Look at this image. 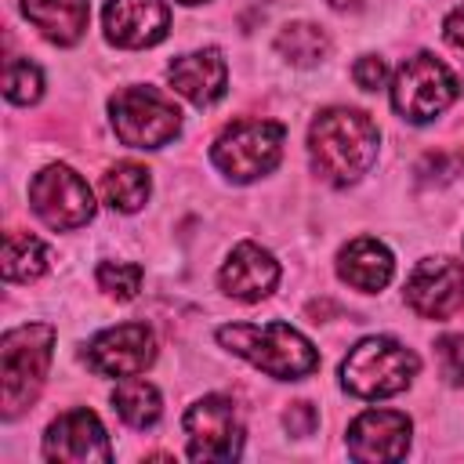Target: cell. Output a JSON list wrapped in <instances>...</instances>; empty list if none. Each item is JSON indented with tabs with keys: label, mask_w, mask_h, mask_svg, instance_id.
<instances>
[{
	"label": "cell",
	"mask_w": 464,
	"mask_h": 464,
	"mask_svg": "<svg viewBox=\"0 0 464 464\" xmlns=\"http://www.w3.org/2000/svg\"><path fill=\"white\" fill-rule=\"evenodd\" d=\"M377 127L359 109H323L308 127V160L326 185H355L377 160Z\"/></svg>",
	"instance_id": "cell-1"
},
{
	"label": "cell",
	"mask_w": 464,
	"mask_h": 464,
	"mask_svg": "<svg viewBox=\"0 0 464 464\" xmlns=\"http://www.w3.org/2000/svg\"><path fill=\"white\" fill-rule=\"evenodd\" d=\"M51 348H54V330L47 323H29V326L4 334L0 341V413L4 420L22 417L36 402L47 381Z\"/></svg>",
	"instance_id": "cell-2"
},
{
	"label": "cell",
	"mask_w": 464,
	"mask_h": 464,
	"mask_svg": "<svg viewBox=\"0 0 464 464\" xmlns=\"http://www.w3.org/2000/svg\"><path fill=\"white\" fill-rule=\"evenodd\" d=\"M218 341L276 381H297L319 366V352L312 348V341L286 323H265V326L232 323L218 330Z\"/></svg>",
	"instance_id": "cell-3"
},
{
	"label": "cell",
	"mask_w": 464,
	"mask_h": 464,
	"mask_svg": "<svg viewBox=\"0 0 464 464\" xmlns=\"http://www.w3.org/2000/svg\"><path fill=\"white\" fill-rule=\"evenodd\" d=\"M417 370L420 359L406 344L392 337H366L341 362V384L359 399H388L410 388Z\"/></svg>",
	"instance_id": "cell-4"
},
{
	"label": "cell",
	"mask_w": 464,
	"mask_h": 464,
	"mask_svg": "<svg viewBox=\"0 0 464 464\" xmlns=\"http://www.w3.org/2000/svg\"><path fill=\"white\" fill-rule=\"evenodd\" d=\"M112 130L130 149H160L181 130L178 105L156 87H123L109 102Z\"/></svg>",
	"instance_id": "cell-5"
},
{
	"label": "cell",
	"mask_w": 464,
	"mask_h": 464,
	"mask_svg": "<svg viewBox=\"0 0 464 464\" xmlns=\"http://www.w3.org/2000/svg\"><path fill=\"white\" fill-rule=\"evenodd\" d=\"M283 156V127L272 120H236L210 149L214 167L232 181H254L268 174Z\"/></svg>",
	"instance_id": "cell-6"
},
{
	"label": "cell",
	"mask_w": 464,
	"mask_h": 464,
	"mask_svg": "<svg viewBox=\"0 0 464 464\" xmlns=\"http://www.w3.org/2000/svg\"><path fill=\"white\" fill-rule=\"evenodd\" d=\"M457 98V76L435 54L420 51L406 58L392 80V105L410 123H428L446 112Z\"/></svg>",
	"instance_id": "cell-7"
},
{
	"label": "cell",
	"mask_w": 464,
	"mask_h": 464,
	"mask_svg": "<svg viewBox=\"0 0 464 464\" xmlns=\"http://www.w3.org/2000/svg\"><path fill=\"white\" fill-rule=\"evenodd\" d=\"M29 207L36 210V218L44 225H51L58 232L80 228L94 218V196H91L87 181L65 163H51L33 178Z\"/></svg>",
	"instance_id": "cell-8"
},
{
	"label": "cell",
	"mask_w": 464,
	"mask_h": 464,
	"mask_svg": "<svg viewBox=\"0 0 464 464\" xmlns=\"http://www.w3.org/2000/svg\"><path fill=\"white\" fill-rule=\"evenodd\" d=\"M192 460H236L243 453V424L225 395H207L185 413Z\"/></svg>",
	"instance_id": "cell-9"
},
{
	"label": "cell",
	"mask_w": 464,
	"mask_h": 464,
	"mask_svg": "<svg viewBox=\"0 0 464 464\" xmlns=\"http://www.w3.org/2000/svg\"><path fill=\"white\" fill-rule=\"evenodd\" d=\"M406 301L424 319H450L464 308V261L424 257L406 279Z\"/></svg>",
	"instance_id": "cell-10"
},
{
	"label": "cell",
	"mask_w": 464,
	"mask_h": 464,
	"mask_svg": "<svg viewBox=\"0 0 464 464\" xmlns=\"http://www.w3.org/2000/svg\"><path fill=\"white\" fill-rule=\"evenodd\" d=\"M87 366L105 377H134L156 359V337L145 323H123L112 330H102L87 352Z\"/></svg>",
	"instance_id": "cell-11"
},
{
	"label": "cell",
	"mask_w": 464,
	"mask_h": 464,
	"mask_svg": "<svg viewBox=\"0 0 464 464\" xmlns=\"http://www.w3.org/2000/svg\"><path fill=\"white\" fill-rule=\"evenodd\" d=\"M44 457L58 460V464H87V460L105 464V460H112V450H109L102 420L91 410H69L47 428Z\"/></svg>",
	"instance_id": "cell-12"
},
{
	"label": "cell",
	"mask_w": 464,
	"mask_h": 464,
	"mask_svg": "<svg viewBox=\"0 0 464 464\" xmlns=\"http://www.w3.org/2000/svg\"><path fill=\"white\" fill-rule=\"evenodd\" d=\"M410 450V417L395 410H366L348 428V453L362 464L402 460Z\"/></svg>",
	"instance_id": "cell-13"
},
{
	"label": "cell",
	"mask_w": 464,
	"mask_h": 464,
	"mask_svg": "<svg viewBox=\"0 0 464 464\" xmlns=\"http://www.w3.org/2000/svg\"><path fill=\"white\" fill-rule=\"evenodd\" d=\"M170 11L163 0H109L105 36L116 47H152L167 36Z\"/></svg>",
	"instance_id": "cell-14"
},
{
	"label": "cell",
	"mask_w": 464,
	"mask_h": 464,
	"mask_svg": "<svg viewBox=\"0 0 464 464\" xmlns=\"http://www.w3.org/2000/svg\"><path fill=\"white\" fill-rule=\"evenodd\" d=\"M221 290L236 301H261L276 290L279 283V265L268 250H261L257 243H239L228 261L221 265Z\"/></svg>",
	"instance_id": "cell-15"
},
{
	"label": "cell",
	"mask_w": 464,
	"mask_h": 464,
	"mask_svg": "<svg viewBox=\"0 0 464 464\" xmlns=\"http://www.w3.org/2000/svg\"><path fill=\"white\" fill-rule=\"evenodd\" d=\"M167 80L170 87L188 98L192 105H214L221 94H225V80H228V69H225V58L221 51L207 47V51H192V54H181L170 62L167 69Z\"/></svg>",
	"instance_id": "cell-16"
},
{
	"label": "cell",
	"mask_w": 464,
	"mask_h": 464,
	"mask_svg": "<svg viewBox=\"0 0 464 464\" xmlns=\"http://www.w3.org/2000/svg\"><path fill=\"white\" fill-rule=\"evenodd\" d=\"M395 272V261H392V250L377 239H352L341 254H337V276L355 286V290H366V294H377L388 286Z\"/></svg>",
	"instance_id": "cell-17"
},
{
	"label": "cell",
	"mask_w": 464,
	"mask_h": 464,
	"mask_svg": "<svg viewBox=\"0 0 464 464\" xmlns=\"http://www.w3.org/2000/svg\"><path fill=\"white\" fill-rule=\"evenodd\" d=\"M25 18L51 40V44H76L87 29V0H22Z\"/></svg>",
	"instance_id": "cell-18"
},
{
	"label": "cell",
	"mask_w": 464,
	"mask_h": 464,
	"mask_svg": "<svg viewBox=\"0 0 464 464\" xmlns=\"http://www.w3.org/2000/svg\"><path fill=\"white\" fill-rule=\"evenodd\" d=\"M149 188H152V178L141 163H116L105 170L102 178V196L112 210H123V214H134L145 207L149 199Z\"/></svg>",
	"instance_id": "cell-19"
},
{
	"label": "cell",
	"mask_w": 464,
	"mask_h": 464,
	"mask_svg": "<svg viewBox=\"0 0 464 464\" xmlns=\"http://www.w3.org/2000/svg\"><path fill=\"white\" fill-rule=\"evenodd\" d=\"M4 279L7 283H29L47 272V246L29 232H7L4 236Z\"/></svg>",
	"instance_id": "cell-20"
},
{
	"label": "cell",
	"mask_w": 464,
	"mask_h": 464,
	"mask_svg": "<svg viewBox=\"0 0 464 464\" xmlns=\"http://www.w3.org/2000/svg\"><path fill=\"white\" fill-rule=\"evenodd\" d=\"M112 406L116 413L130 424V428H152L163 413V402H160V392L149 384V381H138V377H123L112 392Z\"/></svg>",
	"instance_id": "cell-21"
},
{
	"label": "cell",
	"mask_w": 464,
	"mask_h": 464,
	"mask_svg": "<svg viewBox=\"0 0 464 464\" xmlns=\"http://www.w3.org/2000/svg\"><path fill=\"white\" fill-rule=\"evenodd\" d=\"M276 51H279L290 65L308 69V65H315V62H323V58L330 54V36H326L319 25H312V22H290V25L279 29Z\"/></svg>",
	"instance_id": "cell-22"
},
{
	"label": "cell",
	"mask_w": 464,
	"mask_h": 464,
	"mask_svg": "<svg viewBox=\"0 0 464 464\" xmlns=\"http://www.w3.org/2000/svg\"><path fill=\"white\" fill-rule=\"evenodd\" d=\"M4 94L14 105H33L44 94V76L29 58H11L4 69Z\"/></svg>",
	"instance_id": "cell-23"
},
{
	"label": "cell",
	"mask_w": 464,
	"mask_h": 464,
	"mask_svg": "<svg viewBox=\"0 0 464 464\" xmlns=\"http://www.w3.org/2000/svg\"><path fill=\"white\" fill-rule=\"evenodd\" d=\"M98 286L116 301H130L141 290V268L123 265V261H105V265H98Z\"/></svg>",
	"instance_id": "cell-24"
},
{
	"label": "cell",
	"mask_w": 464,
	"mask_h": 464,
	"mask_svg": "<svg viewBox=\"0 0 464 464\" xmlns=\"http://www.w3.org/2000/svg\"><path fill=\"white\" fill-rule=\"evenodd\" d=\"M464 170V152H428L417 163V181L420 185H446Z\"/></svg>",
	"instance_id": "cell-25"
},
{
	"label": "cell",
	"mask_w": 464,
	"mask_h": 464,
	"mask_svg": "<svg viewBox=\"0 0 464 464\" xmlns=\"http://www.w3.org/2000/svg\"><path fill=\"white\" fill-rule=\"evenodd\" d=\"M435 355L442 366V377L450 384H464V337L460 334H446L435 341Z\"/></svg>",
	"instance_id": "cell-26"
},
{
	"label": "cell",
	"mask_w": 464,
	"mask_h": 464,
	"mask_svg": "<svg viewBox=\"0 0 464 464\" xmlns=\"http://www.w3.org/2000/svg\"><path fill=\"white\" fill-rule=\"evenodd\" d=\"M283 424H286V431H290V435L304 439V435H312V431H315L319 413H315V406H312V402H290V410L283 413Z\"/></svg>",
	"instance_id": "cell-27"
},
{
	"label": "cell",
	"mask_w": 464,
	"mask_h": 464,
	"mask_svg": "<svg viewBox=\"0 0 464 464\" xmlns=\"http://www.w3.org/2000/svg\"><path fill=\"white\" fill-rule=\"evenodd\" d=\"M352 76H355V83H359L362 91H377V87H384L388 69H384V62H381L377 54H362V58L352 65Z\"/></svg>",
	"instance_id": "cell-28"
},
{
	"label": "cell",
	"mask_w": 464,
	"mask_h": 464,
	"mask_svg": "<svg viewBox=\"0 0 464 464\" xmlns=\"http://www.w3.org/2000/svg\"><path fill=\"white\" fill-rule=\"evenodd\" d=\"M442 33H446L450 47L464 51V7H457V11H450V14H446V22H442Z\"/></svg>",
	"instance_id": "cell-29"
},
{
	"label": "cell",
	"mask_w": 464,
	"mask_h": 464,
	"mask_svg": "<svg viewBox=\"0 0 464 464\" xmlns=\"http://www.w3.org/2000/svg\"><path fill=\"white\" fill-rule=\"evenodd\" d=\"M178 4H203V0H178Z\"/></svg>",
	"instance_id": "cell-30"
}]
</instances>
